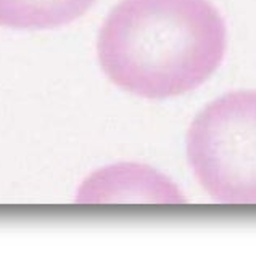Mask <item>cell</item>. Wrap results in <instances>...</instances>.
I'll list each match as a JSON object with an SVG mask.
<instances>
[{"label": "cell", "instance_id": "3957f363", "mask_svg": "<svg viewBox=\"0 0 256 257\" xmlns=\"http://www.w3.org/2000/svg\"><path fill=\"white\" fill-rule=\"evenodd\" d=\"M81 204H182L186 196L169 177L140 163H116L92 172L77 190Z\"/></svg>", "mask_w": 256, "mask_h": 257}, {"label": "cell", "instance_id": "6da1fadb", "mask_svg": "<svg viewBox=\"0 0 256 257\" xmlns=\"http://www.w3.org/2000/svg\"><path fill=\"white\" fill-rule=\"evenodd\" d=\"M226 47V23L210 0H121L100 28L97 56L121 90L164 100L206 82Z\"/></svg>", "mask_w": 256, "mask_h": 257}, {"label": "cell", "instance_id": "7a4b0ae2", "mask_svg": "<svg viewBox=\"0 0 256 257\" xmlns=\"http://www.w3.org/2000/svg\"><path fill=\"white\" fill-rule=\"evenodd\" d=\"M186 155L216 203L256 204V90L229 92L206 104L187 131Z\"/></svg>", "mask_w": 256, "mask_h": 257}, {"label": "cell", "instance_id": "277c9868", "mask_svg": "<svg viewBox=\"0 0 256 257\" xmlns=\"http://www.w3.org/2000/svg\"><path fill=\"white\" fill-rule=\"evenodd\" d=\"M97 0H0V26L21 31L57 29L84 16Z\"/></svg>", "mask_w": 256, "mask_h": 257}]
</instances>
